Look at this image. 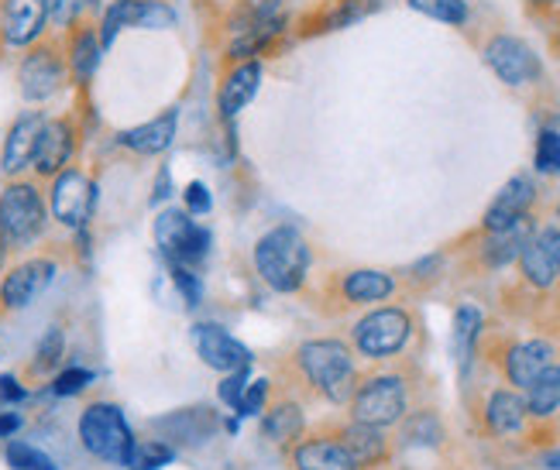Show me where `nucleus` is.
<instances>
[{"mask_svg":"<svg viewBox=\"0 0 560 470\" xmlns=\"http://www.w3.org/2000/svg\"><path fill=\"white\" fill-rule=\"evenodd\" d=\"M358 367L354 354L345 340L337 337H320L306 340L289 354L285 364V388H303L310 399H320L330 406H348L358 388Z\"/></svg>","mask_w":560,"mask_h":470,"instance_id":"1","label":"nucleus"},{"mask_svg":"<svg viewBox=\"0 0 560 470\" xmlns=\"http://www.w3.org/2000/svg\"><path fill=\"white\" fill-rule=\"evenodd\" d=\"M48 203L38 179H11L0 189V247L8 255H21L35 247L48 231Z\"/></svg>","mask_w":560,"mask_h":470,"instance_id":"2","label":"nucleus"},{"mask_svg":"<svg viewBox=\"0 0 560 470\" xmlns=\"http://www.w3.org/2000/svg\"><path fill=\"white\" fill-rule=\"evenodd\" d=\"M255 271L258 279L279 295H296L306 285L310 275V244L296 227H272L269 234H261L255 244Z\"/></svg>","mask_w":560,"mask_h":470,"instance_id":"3","label":"nucleus"},{"mask_svg":"<svg viewBox=\"0 0 560 470\" xmlns=\"http://www.w3.org/2000/svg\"><path fill=\"white\" fill-rule=\"evenodd\" d=\"M412 402V385L402 371H375V375L358 378V388L348 402L354 423H369L378 430L399 426Z\"/></svg>","mask_w":560,"mask_h":470,"instance_id":"4","label":"nucleus"},{"mask_svg":"<svg viewBox=\"0 0 560 470\" xmlns=\"http://www.w3.org/2000/svg\"><path fill=\"white\" fill-rule=\"evenodd\" d=\"M77 433H80V443L90 457L114 463V467H131L138 439L128 426L125 412H120L114 402H90L80 412Z\"/></svg>","mask_w":560,"mask_h":470,"instance_id":"5","label":"nucleus"},{"mask_svg":"<svg viewBox=\"0 0 560 470\" xmlns=\"http://www.w3.org/2000/svg\"><path fill=\"white\" fill-rule=\"evenodd\" d=\"M69 86V66H66V48L62 35L48 32L35 45L24 48L18 59V93L24 104H48Z\"/></svg>","mask_w":560,"mask_h":470,"instance_id":"6","label":"nucleus"},{"mask_svg":"<svg viewBox=\"0 0 560 470\" xmlns=\"http://www.w3.org/2000/svg\"><path fill=\"white\" fill-rule=\"evenodd\" d=\"M412 313L402 306H382L372 309L369 316H361L354 330H351V343L361 357L369 361H393L396 354H402L412 340Z\"/></svg>","mask_w":560,"mask_h":470,"instance_id":"7","label":"nucleus"},{"mask_svg":"<svg viewBox=\"0 0 560 470\" xmlns=\"http://www.w3.org/2000/svg\"><path fill=\"white\" fill-rule=\"evenodd\" d=\"M155 244L168 265H186V268H200L210 255L213 234L192 220L183 207L165 210L155 216Z\"/></svg>","mask_w":560,"mask_h":470,"instance_id":"8","label":"nucleus"},{"mask_svg":"<svg viewBox=\"0 0 560 470\" xmlns=\"http://www.w3.org/2000/svg\"><path fill=\"white\" fill-rule=\"evenodd\" d=\"M96 210V183L86 176L83 165L62 168L56 179H48V216L62 231L80 234Z\"/></svg>","mask_w":560,"mask_h":470,"instance_id":"9","label":"nucleus"},{"mask_svg":"<svg viewBox=\"0 0 560 470\" xmlns=\"http://www.w3.org/2000/svg\"><path fill=\"white\" fill-rule=\"evenodd\" d=\"M80 117L77 114H59V117H45L38 141H35V155H32V176L38 183L56 179L62 168L77 162L80 152Z\"/></svg>","mask_w":560,"mask_h":470,"instance_id":"10","label":"nucleus"},{"mask_svg":"<svg viewBox=\"0 0 560 470\" xmlns=\"http://www.w3.org/2000/svg\"><path fill=\"white\" fill-rule=\"evenodd\" d=\"M56 268H59L56 258H48V255H35V258L11 265L4 275H0V316L28 309L38 295L52 285Z\"/></svg>","mask_w":560,"mask_h":470,"instance_id":"11","label":"nucleus"},{"mask_svg":"<svg viewBox=\"0 0 560 470\" xmlns=\"http://www.w3.org/2000/svg\"><path fill=\"white\" fill-rule=\"evenodd\" d=\"M176 24V11L165 0H110L96 32H101V45L107 48L125 28H141V32H162Z\"/></svg>","mask_w":560,"mask_h":470,"instance_id":"12","label":"nucleus"},{"mask_svg":"<svg viewBox=\"0 0 560 470\" xmlns=\"http://www.w3.org/2000/svg\"><path fill=\"white\" fill-rule=\"evenodd\" d=\"M481 56H485V66H489L505 86H529L544 77V66H540L537 52H533L523 38L495 35V38L485 42Z\"/></svg>","mask_w":560,"mask_h":470,"instance_id":"13","label":"nucleus"},{"mask_svg":"<svg viewBox=\"0 0 560 470\" xmlns=\"http://www.w3.org/2000/svg\"><path fill=\"white\" fill-rule=\"evenodd\" d=\"M481 430L492 439H516L529 430V412L520 388H492L481 402Z\"/></svg>","mask_w":560,"mask_h":470,"instance_id":"14","label":"nucleus"},{"mask_svg":"<svg viewBox=\"0 0 560 470\" xmlns=\"http://www.w3.org/2000/svg\"><path fill=\"white\" fill-rule=\"evenodd\" d=\"M62 48H66V66H69V83L77 90H86L101 69V56H104V45H101V32L90 17H80L72 28L62 32Z\"/></svg>","mask_w":560,"mask_h":470,"instance_id":"15","label":"nucleus"},{"mask_svg":"<svg viewBox=\"0 0 560 470\" xmlns=\"http://www.w3.org/2000/svg\"><path fill=\"white\" fill-rule=\"evenodd\" d=\"M48 35L45 0H0V45L28 48Z\"/></svg>","mask_w":560,"mask_h":470,"instance_id":"16","label":"nucleus"},{"mask_svg":"<svg viewBox=\"0 0 560 470\" xmlns=\"http://www.w3.org/2000/svg\"><path fill=\"white\" fill-rule=\"evenodd\" d=\"M337 439L340 447H345L354 463L361 470H385L388 463H393L396 457V443L385 436V430L378 426H369V423H340V426H327Z\"/></svg>","mask_w":560,"mask_h":470,"instance_id":"17","label":"nucleus"},{"mask_svg":"<svg viewBox=\"0 0 560 470\" xmlns=\"http://www.w3.org/2000/svg\"><path fill=\"white\" fill-rule=\"evenodd\" d=\"M289 470H361L330 430L303 433L289 447Z\"/></svg>","mask_w":560,"mask_h":470,"instance_id":"18","label":"nucleus"},{"mask_svg":"<svg viewBox=\"0 0 560 470\" xmlns=\"http://www.w3.org/2000/svg\"><path fill=\"white\" fill-rule=\"evenodd\" d=\"M192 348L210 371H241L252 364V351L241 340H234L221 324H197L192 327Z\"/></svg>","mask_w":560,"mask_h":470,"instance_id":"19","label":"nucleus"},{"mask_svg":"<svg viewBox=\"0 0 560 470\" xmlns=\"http://www.w3.org/2000/svg\"><path fill=\"white\" fill-rule=\"evenodd\" d=\"M553 357H557L553 343L544 340V337H533V340H516V343H509V348L502 351V357H499V367H502L505 385H513V388L526 391L529 381L537 378L547 364H553Z\"/></svg>","mask_w":560,"mask_h":470,"instance_id":"20","label":"nucleus"},{"mask_svg":"<svg viewBox=\"0 0 560 470\" xmlns=\"http://www.w3.org/2000/svg\"><path fill=\"white\" fill-rule=\"evenodd\" d=\"M533 203H537V186H533V179H529V176H513V179H509V183L495 192L492 207L485 210V216H481V231H485V234H495V231H505V227L520 224L523 216H529Z\"/></svg>","mask_w":560,"mask_h":470,"instance_id":"21","label":"nucleus"},{"mask_svg":"<svg viewBox=\"0 0 560 470\" xmlns=\"http://www.w3.org/2000/svg\"><path fill=\"white\" fill-rule=\"evenodd\" d=\"M334 292H337V299L348 306H375V303L393 299L396 279L378 268H351V271H340L337 275Z\"/></svg>","mask_w":560,"mask_h":470,"instance_id":"22","label":"nucleus"},{"mask_svg":"<svg viewBox=\"0 0 560 470\" xmlns=\"http://www.w3.org/2000/svg\"><path fill=\"white\" fill-rule=\"evenodd\" d=\"M45 124V110H24L4 138V148H0V172L11 179H18L24 168H32V155H35V141Z\"/></svg>","mask_w":560,"mask_h":470,"instance_id":"23","label":"nucleus"},{"mask_svg":"<svg viewBox=\"0 0 560 470\" xmlns=\"http://www.w3.org/2000/svg\"><path fill=\"white\" fill-rule=\"evenodd\" d=\"M258 86H261V59H245V62L228 66L221 90H217V110H221V117L234 120L255 101Z\"/></svg>","mask_w":560,"mask_h":470,"instance_id":"24","label":"nucleus"},{"mask_svg":"<svg viewBox=\"0 0 560 470\" xmlns=\"http://www.w3.org/2000/svg\"><path fill=\"white\" fill-rule=\"evenodd\" d=\"M176 131H179V114L168 107L159 117L138 124V128L120 131L117 134V144L125 148V152H131V155H162V152H168V148H173Z\"/></svg>","mask_w":560,"mask_h":470,"instance_id":"25","label":"nucleus"},{"mask_svg":"<svg viewBox=\"0 0 560 470\" xmlns=\"http://www.w3.org/2000/svg\"><path fill=\"white\" fill-rule=\"evenodd\" d=\"M481 234H485V231H481ZM533 234H537V224H533V216H523L520 224L505 227V231L485 234L481 244L475 247L478 265H481L485 271H499V268H505V265H513Z\"/></svg>","mask_w":560,"mask_h":470,"instance_id":"26","label":"nucleus"},{"mask_svg":"<svg viewBox=\"0 0 560 470\" xmlns=\"http://www.w3.org/2000/svg\"><path fill=\"white\" fill-rule=\"evenodd\" d=\"M152 430L162 433V443H168V447H200L213 436L217 415L213 409H179L152 423Z\"/></svg>","mask_w":560,"mask_h":470,"instance_id":"27","label":"nucleus"},{"mask_svg":"<svg viewBox=\"0 0 560 470\" xmlns=\"http://www.w3.org/2000/svg\"><path fill=\"white\" fill-rule=\"evenodd\" d=\"M372 11H378V0H327V4L313 8L303 21H300V35H327V32H340L351 28L354 21L369 17Z\"/></svg>","mask_w":560,"mask_h":470,"instance_id":"28","label":"nucleus"},{"mask_svg":"<svg viewBox=\"0 0 560 470\" xmlns=\"http://www.w3.org/2000/svg\"><path fill=\"white\" fill-rule=\"evenodd\" d=\"M520 271H523V282L537 292H550L560 282V271H557V258H553V244H550V231H537L526 247L520 251Z\"/></svg>","mask_w":560,"mask_h":470,"instance_id":"29","label":"nucleus"},{"mask_svg":"<svg viewBox=\"0 0 560 470\" xmlns=\"http://www.w3.org/2000/svg\"><path fill=\"white\" fill-rule=\"evenodd\" d=\"M261 439H269L272 447H292L303 433H306V415H303V406L300 399H292V395H282V399L269 402L265 409V419H261Z\"/></svg>","mask_w":560,"mask_h":470,"instance_id":"30","label":"nucleus"},{"mask_svg":"<svg viewBox=\"0 0 560 470\" xmlns=\"http://www.w3.org/2000/svg\"><path fill=\"white\" fill-rule=\"evenodd\" d=\"M526 399V412L537 423H550V415L560 409V364H547L537 378L529 381V388L523 391Z\"/></svg>","mask_w":560,"mask_h":470,"instance_id":"31","label":"nucleus"},{"mask_svg":"<svg viewBox=\"0 0 560 470\" xmlns=\"http://www.w3.org/2000/svg\"><path fill=\"white\" fill-rule=\"evenodd\" d=\"M62 357H66V330L62 327H48L38 340V348L32 354V364H28V378H48L56 375L62 367Z\"/></svg>","mask_w":560,"mask_h":470,"instance_id":"32","label":"nucleus"},{"mask_svg":"<svg viewBox=\"0 0 560 470\" xmlns=\"http://www.w3.org/2000/svg\"><path fill=\"white\" fill-rule=\"evenodd\" d=\"M478 337H481V313L475 306H460L454 313V357H457L460 371L471 364Z\"/></svg>","mask_w":560,"mask_h":470,"instance_id":"33","label":"nucleus"},{"mask_svg":"<svg viewBox=\"0 0 560 470\" xmlns=\"http://www.w3.org/2000/svg\"><path fill=\"white\" fill-rule=\"evenodd\" d=\"M45 11H48V28L62 35L80 17H86V11H93V0H45Z\"/></svg>","mask_w":560,"mask_h":470,"instance_id":"34","label":"nucleus"},{"mask_svg":"<svg viewBox=\"0 0 560 470\" xmlns=\"http://www.w3.org/2000/svg\"><path fill=\"white\" fill-rule=\"evenodd\" d=\"M412 11H420L433 21H444V24H465L468 21V4L465 0H406Z\"/></svg>","mask_w":560,"mask_h":470,"instance_id":"35","label":"nucleus"},{"mask_svg":"<svg viewBox=\"0 0 560 470\" xmlns=\"http://www.w3.org/2000/svg\"><path fill=\"white\" fill-rule=\"evenodd\" d=\"M4 457H8V463L14 470H56L52 457H48L45 450H38V447H32V443H24V439H11Z\"/></svg>","mask_w":560,"mask_h":470,"instance_id":"36","label":"nucleus"},{"mask_svg":"<svg viewBox=\"0 0 560 470\" xmlns=\"http://www.w3.org/2000/svg\"><path fill=\"white\" fill-rule=\"evenodd\" d=\"M533 162L544 176H560V131L544 128L537 134V148H533Z\"/></svg>","mask_w":560,"mask_h":470,"instance_id":"37","label":"nucleus"},{"mask_svg":"<svg viewBox=\"0 0 560 470\" xmlns=\"http://www.w3.org/2000/svg\"><path fill=\"white\" fill-rule=\"evenodd\" d=\"M176 460V450L168 447L162 439H149V443H138L135 450V460H131V470H159L165 463Z\"/></svg>","mask_w":560,"mask_h":470,"instance_id":"38","label":"nucleus"},{"mask_svg":"<svg viewBox=\"0 0 560 470\" xmlns=\"http://www.w3.org/2000/svg\"><path fill=\"white\" fill-rule=\"evenodd\" d=\"M272 391H276L272 378H258V381L245 385V395H241V402L234 406V412H241V415L265 412V409H269V402H272Z\"/></svg>","mask_w":560,"mask_h":470,"instance_id":"39","label":"nucleus"},{"mask_svg":"<svg viewBox=\"0 0 560 470\" xmlns=\"http://www.w3.org/2000/svg\"><path fill=\"white\" fill-rule=\"evenodd\" d=\"M168 271H173V282L176 289L183 292V303L189 309H197L203 303V282L197 275V268H186V265H168Z\"/></svg>","mask_w":560,"mask_h":470,"instance_id":"40","label":"nucleus"},{"mask_svg":"<svg viewBox=\"0 0 560 470\" xmlns=\"http://www.w3.org/2000/svg\"><path fill=\"white\" fill-rule=\"evenodd\" d=\"M86 385H93V371L86 367H66L56 375L52 381V395H59V399H69V395H80Z\"/></svg>","mask_w":560,"mask_h":470,"instance_id":"41","label":"nucleus"},{"mask_svg":"<svg viewBox=\"0 0 560 470\" xmlns=\"http://www.w3.org/2000/svg\"><path fill=\"white\" fill-rule=\"evenodd\" d=\"M210 207H213L210 189H207L200 179H192V183L186 186V192H183V210H186V213H192V216H207V213H210Z\"/></svg>","mask_w":560,"mask_h":470,"instance_id":"42","label":"nucleus"},{"mask_svg":"<svg viewBox=\"0 0 560 470\" xmlns=\"http://www.w3.org/2000/svg\"><path fill=\"white\" fill-rule=\"evenodd\" d=\"M245 385H248V367H241V371H228V378L221 381V388H217V395H221V402L224 406H237L241 402V395H245Z\"/></svg>","mask_w":560,"mask_h":470,"instance_id":"43","label":"nucleus"},{"mask_svg":"<svg viewBox=\"0 0 560 470\" xmlns=\"http://www.w3.org/2000/svg\"><path fill=\"white\" fill-rule=\"evenodd\" d=\"M24 395L28 391L21 388V381L14 375H0V402H21Z\"/></svg>","mask_w":560,"mask_h":470,"instance_id":"44","label":"nucleus"},{"mask_svg":"<svg viewBox=\"0 0 560 470\" xmlns=\"http://www.w3.org/2000/svg\"><path fill=\"white\" fill-rule=\"evenodd\" d=\"M168 196H173V183H168V168H162L159 172V183L152 186V207L155 203H165Z\"/></svg>","mask_w":560,"mask_h":470,"instance_id":"45","label":"nucleus"},{"mask_svg":"<svg viewBox=\"0 0 560 470\" xmlns=\"http://www.w3.org/2000/svg\"><path fill=\"white\" fill-rule=\"evenodd\" d=\"M21 430V415L18 412H0V439L14 436Z\"/></svg>","mask_w":560,"mask_h":470,"instance_id":"46","label":"nucleus"},{"mask_svg":"<svg viewBox=\"0 0 560 470\" xmlns=\"http://www.w3.org/2000/svg\"><path fill=\"white\" fill-rule=\"evenodd\" d=\"M550 231V244H553V258H557V271H560V227H547Z\"/></svg>","mask_w":560,"mask_h":470,"instance_id":"47","label":"nucleus"},{"mask_svg":"<svg viewBox=\"0 0 560 470\" xmlns=\"http://www.w3.org/2000/svg\"><path fill=\"white\" fill-rule=\"evenodd\" d=\"M544 467L560 470V447H557V450H550V454H544Z\"/></svg>","mask_w":560,"mask_h":470,"instance_id":"48","label":"nucleus"},{"mask_svg":"<svg viewBox=\"0 0 560 470\" xmlns=\"http://www.w3.org/2000/svg\"><path fill=\"white\" fill-rule=\"evenodd\" d=\"M533 4H557V0H533Z\"/></svg>","mask_w":560,"mask_h":470,"instance_id":"49","label":"nucleus"},{"mask_svg":"<svg viewBox=\"0 0 560 470\" xmlns=\"http://www.w3.org/2000/svg\"><path fill=\"white\" fill-rule=\"evenodd\" d=\"M0 48H4V45H0Z\"/></svg>","mask_w":560,"mask_h":470,"instance_id":"50","label":"nucleus"},{"mask_svg":"<svg viewBox=\"0 0 560 470\" xmlns=\"http://www.w3.org/2000/svg\"><path fill=\"white\" fill-rule=\"evenodd\" d=\"M557 213H560V210H557Z\"/></svg>","mask_w":560,"mask_h":470,"instance_id":"51","label":"nucleus"}]
</instances>
